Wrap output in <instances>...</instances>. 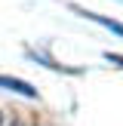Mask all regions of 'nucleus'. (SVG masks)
<instances>
[{
  "label": "nucleus",
  "instance_id": "1",
  "mask_svg": "<svg viewBox=\"0 0 123 126\" xmlns=\"http://www.w3.org/2000/svg\"><path fill=\"white\" fill-rule=\"evenodd\" d=\"M0 86L3 89H12V92H18V95H28V98H34L37 95V89L31 83H25V80H18V77H3L0 74Z\"/></svg>",
  "mask_w": 123,
  "mask_h": 126
},
{
  "label": "nucleus",
  "instance_id": "4",
  "mask_svg": "<svg viewBox=\"0 0 123 126\" xmlns=\"http://www.w3.org/2000/svg\"><path fill=\"white\" fill-rule=\"evenodd\" d=\"M0 126H3V117H0Z\"/></svg>",
  "mask_w": 123,
  "mask_h": 126
},
{
  "label": "nucleus",
  "instance_id": "3",
  "mask_svg": "<svg viewBox=\"0 0 123 126\" xmlns=\"http://www.w3.org/2000/svg\"><path fill=\"white\" fill-rule=\"evenodd\" d=\"M108 62H114V65H120V68H123V55H114V52H108Z\"/></svg>",
  "mask_w": 123,
  "mask_h": 126
},
{
  "label": "nucleus",
  "instance_id": "2",
  "mask_svg": "<svg viewBox=\"0 0 123 126\" xmlns=\"http://www.w3.org/2000/svg\"><path fill=\"white\" fill-rule=\"evenodd\" d=\"M83 16H86V18H92V22H98V25H105V28H111L114 34H120V37H123V25H120V22H114V18H105V16H98V12H86V9H83Z\"/></svg>",
  "mask_w": 123,
  "mask_h": 126
}]
</instances>
